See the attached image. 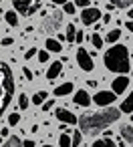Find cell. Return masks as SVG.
Here are the masks:
<instances>
[{"label":"cell","instance_id":"obj_26","mask_svg":"<svg viewBox=\"0 0 133 147\" xmlns=\"http://www.w3.org/2000/svg\"><path fill=\"white\" fill-rule=\"evenodd\" d=\"M89 38H91V45H93L95 49H101V47H103V38H101V34H97V32H95V34H93V36H89Z\"/></svg>","mask_w":133,"mask_h":147},{"label":"cell","instance_id":"obj_16","mask_svg":"<svg viewBox=\"0 0 133 147\" xmlns=\"http://www.w3.org/2000/svg\"><path fill=\"white\" fill-rule=\"evenodd\" d=\"M73 91V83H63V85H59L57 89H55V95L57 97H65V95H69Z\"/></svg>","mask_w":133,"mask_h":147},{"label":"cell","instance_id":"obj_27","mask_svg":"<svg viewBox=\"0 0 133 147\" xmlns=\"http://www.w3.org/2000/svg\"><path fill=\"white\" fill-rule=\"evenodd\" d=\"M59 145H61V147H71V135H69V133H63V135L59 137Z\"/></svg>","mask_w":133,"mask_h":147},{"label":"cell","instance_id":"obj_8","mask_svg":"<svg viewBox=\"0 0 133 147\" xmlns=\"http://www.w3.org/2000/svg\"><path fill=\"white\" fill-rule=\"evenodd\" d=\"M55 117H57L59 121H63L65 125H75V123H77L75 113H71V111H67V109H57V111H55Z\"/></svg>","mask_w":133,"mask_h":147},{"label":"cell","instance_id":"obj_43","mask_svg":"<svg viewBox=\"0 0 133 147\" xmlns=\"http://www.w3.org/2000/svg\"><path fill=\"white\" fill-rule=\"evenodd\" d=\"M43 147H53V145H43Z\"/></svg>","mask_w":133,"mask_h":147},{"label":"cell","instance_id":"obj_11","mask_svg":"<svg viewBox=\"0 0 133 147\" xmlns=\"http://www.w3.org/2000/svg\"><path fill=\"white\" fill-rule=\"evenodd\" d=\"M12 4L18 14H28V8L32 6V0H12Z\"/></svg>","mask_w":133,"mask_h":147},{"label":"cell","instance_id":"obj_45","mask_svg":"<svg viewBox=\"0 0 133 147\" xmlns=\"http://www.w3.org/2000/svg\"><path fill=\"white\" fill-rule=\"evenodd\" d=\"M131 121H133V115H131Z\"/></svg>","mask_w":133,"mask_h":147},{"label":"cell","instance_id":"obj_37","mask_svg":"<svg viewBox=\"0 0 133 147\" xmlns=\"http://www.w3.org/2000/svg\"><path fill=\"white\" fill-rule=\"evenodd\" d=\"M22 147H34V141H32V139H26V141L22 143Z\"/></svg>","mask_w":133,"mask_h":147},{"label":"cell","instance_id":"obj_25","mask_svg":"<svg viewBox=\"0 0 133 147\" xmlns=\"http://www.w3.org/2000/svg\"><path fill=\"white\" fill-rule=\"evenodd\" d=\"M28 103H30V101H28V97H26V93H22V95H18V109H20V111H24V109L28 107Z\"/></svg>","mask_w":133,"mask_h":147},{"label":"cell","instance_id":"obj_34","mask_svg":"<svg viewBox=\"0 0 133 147\" xmlns=\"http://www.w3.org/2000/svg\"><path fill=\"white\" fill-rule=\"evenodd\" d=\"M75 40H77V42H79V45H81V42H83V40H85V34H83V32H81V30H77V34H75Z\"/></svg>","mask_w":133,"mask_h":147},{"label":"cell","instance_id":"obj_35","mask_svg":"<svg viewBox=\"0 0 133 147\" xmlns=\"http://www.w3.org/2000/svg\"><path fill=\"white\" fill-rule=\"evenodd\" d=\"M53 105H55L53 101H45V103H43V111H51V109H53Z\"/></svg>","mask_w":133,"mask_h":147},{"label":"cell","instance_id":"obj_32","mask_svg":"<svg viewBox=\"0 0 133 147\" xmlns=\"http://www.w3.org/2000/svg\"><path fill=\"white\" fill-rule=\"evenodd\" d=\"M36 53H38V51H36V49H28V51H26V53H24V59H26V61H28V59H32V57H34V55H36Z\"/></svg>","mask_w":133,"mask_h":147},{"label":"cell","instance_id":"obj_31","mask_svg":"<svg viewBox=\"0 0 133 147\" xmlns=\"http://www.w3.org/2000/svg\"><path fill=\"white\" fill-rule=\"evenodd\" d=\"M22 75H24V79H26V81H32V77H34V73H32V71H28L26 67L22 69Z\"/></svg>","mask_w":133,"mask_h":147},{"label":"cell","instance_id":"obj_22","mask_svg":"<svg viewBox=\"0 0 133 147\" xmlns=\"http://www.w3.org/2000/svg\"><path fill=\"white\" fill-rule=\"evenodd\" d=\"M119 38H121V30L119 28H113V30L107 32V42H117Z\"/></svg>","mask_w":133,"mask_h":147},{"label":"cell","instance_id":"obj_23","mask_svg":"<svg viewBox=\"0 0 133 147\" xmlns=\"http://www.w3.org/2000/svg\"><path fill=\"white\" fill-rule=\"evenodd\" d=\"M81 141H83V133H81V131H75V133L71 135V147H79Z\"/></svg>","mask_w":133,"mask_h":147},{"label":"cell","instance_id":"obj_18","mask_svg":"<svg viewBox=\"0 0 133 147\" xmlns=\"http://www.w3.org/2000/svg\"><path fill=\"white\" fill-rule=\"evenodd\" d=\"M4 20H6L8 26H16V24H18V16H16V12H12V10L4 12Z\"/></svg>","mask_w":133,"mask_h":147},{"label":"cell","instance_id":"obj_33","mask_svg":"<svg viewBox=\"0 0 133 147\" xmlns=\"http://www.w3.org/2000/svg\"><path fill=\"white\" fill-rule=\"evenodd\" d=\"M91 2H89V0H75V6H81V8H87Z\"/></svg>","mask_w":133,"mask_h":147},{"label":"cell","instance_id":"obj_40","mask_svg":"<svg viewBox=\"0 0 133 147\" xmlns=\"http://www.w3.org/2000/svg\"><path fill=\"white\" fill-rule=\"evenodd\" d=\"M103 22H105V24H107V22H111V16H109V14H105V16H103Z\"/></svg>","mask_w":133,"mask_h":147},{"label":"cell","instance_id":"obj_44","mask_svg":"<svg viewBox=\"0 0 133 147\" xmlns=\"http://www.w3.org/2000/svg\"><path fill=\"white\" fill-rule=\"evenodd\" d=\"M0 145H2V137H0Z\"/></svg>","mask_w":133,"mask_h":147},{"label":"cell","instance_id":"obj_1","mask_svg":"<svg viewBox=\"0 0 133 147\" xmlns=\"http://www.w3.org/2000/svg\"><path fill=\"white\" fill-rule=\"evenodd\" d=\"M121 117V111L115 109V107H107L103 111H91V113H85L77 119L79 127H81V133L83 135H99L103 129H107L111 123H115L117 119Z\"/></svg>","mask_w":133,"mask_h":147},{"label":"cell","instance_id":"obj_38","mask_svg":"<svg viewBox=\"0 0 133 147\" xmlns=\"http://www.w3.org/2000/svg\"><path fill=\"white\" fill-rule=\"evenodd\" d=\"M8 133H10V131H8V127H4V129H0V137H8Z\"/></svg>","mask_w":133,"mask_h":147},{"label":"cell","instance_id":"obj_41","mask_svg":"<svg viewBox=\"0 0 133 147\" xmlns=\"http://www.w3.org/2000/svg\"><path fill=\"white\" fill-rule=\"evenodd\" d=\"M65 2H67V0H53V4H57V6L59 4H65Z\"/></svg>","mask_w":133,"mask_h":147},{"label":"cell","instance_id":"obj_19","mask_svg":"<svg viewBox=\"0 0 133 147\" xmlns=\"http://www.w3.org/2000/svg\"><path fill=\"white\" fill-rule=\"evenodd\" d=\"M75 34H77V28H75V24L71 22V24H67V32H65V38H67V42H75Z\"/></svg>","mask_w":133,"mask_h":147},{"label":"cell","instance_id":"obj_24","mask_svg":"<svg viewBox=\"0 0 133 147\" xmlns=\"http://www.w3.org/2000/svg\"><path fill=\"white\" fill-rule=\"evenodd\" d=\"M111 4L115 8H129L133 4V0H111Z\"/></svg>","mask_w":133,"mask_h":147},{"label":"cell","instance_id":"obj_4","mask_svg":"<svg viewBox=\"0 0 133 147\" xmlns=\"http://www.w3.org/2000/svg\"><path fill=\"white\" fill-rule=\"evenodd\" d=\"M63 24V12H51L45 20H43V24H41V30L43 32H47V34H53V32H57L59 30V26Z\"/></svg>","mask_w":133,"mask_h":147},{"label":"cell","instance_id":"obj_14","mask_svg":"<svg viewBox=\"0 0 133 147\" xmlns=\"http://www.w3.org/2000/svg\"><path fill=\"white\" fill-rule=\"evenodd\" d=\"M45 47H47L49 53H61V51H63V47H61V42H59L57 38H47Z\"/></svg>","mask_w":133,"mask_h":147},{"label":"cell","instance_id":"obj_12","mask_svg":"<svg viewBox=\"0 0 133 147\" xmlns=\"http://www.w3.org/2000/svg\"><path fill=\"white\" fill-rule=\"evenodd\" d=\"M63 73V63H59V61H55L51 67H49V71H47V79H51V81H55L59 75Z\"/></svg>","mask_w":133,"mask_h":147},{"label":"cell","instance_id":"obj_2","mask_svg":"<svg viewBox=\"0 0 133 147\" xmlns=\"http://www.w3.org/2000/svg\"><path fill=\"white\" fill-rule=\"evenodd\" d=\"M103 63L107 67V71H113V73H119V75H125L131 65H129V51L125 45H115L111 47L105 57H103Z\"/></svg>","mask_w":133,"mask_h":147},{"label":"cell","instance_id":"obj_39","mask_svg":"<svg viewBox=\"0 0 133 147\" xmlns=\"http://www.w3.org/2000/svg\"><path fill=\"white\" fill-rule=\"evenodd\" d=\"M125 26H127V30H131V32H133V20H129Z\"/></svg>","mask_w":133,"mask_h":147},{"label":"cell","instance_id":"obj_30","mask_svg":"<svg viewBox=\"0 0 133 147\" xmlns=\"http://www.w3.org/2000/svg\"><path fill=\"white\" fill-rule=\"evenodd\" d=\"M36 55H38V61H41V65L49 61V51H41V53H36Z\"/></svg>","mask_w":133,"mask_h":147},{"label":"cell","instance_id":"obj_9","mask_svg":"<svg viewBox=\"0 0 133 147\" xmlns=\"http://www.w3.org/2000/svg\"><path fill=\"white\" fill-rule=\"evenodd\" d=\"M127 87H129V79H127L125 75H119V77L113 81V93H115V95H121Z\"/></svg>","mask_w":133,"mask_h":147},{"label":"cell","instance_id":"obj_15","mask_svg":"<svg viewBox=\"0 0 133 147\" xmlns=\"http://www.w3.org/2000/svg\"><path fill=\"white\" fill-rule=\"evenodd\" d=\"M121 113H133V91L129 93V97H125V101L121 103Z\"/></svg>","mask_w":133,"mask_h":147},{"label":"cell","instance_id":"obj_6","mask_svg":"<svg viewBox=\"0 0 133 147\" xmlns=\"http://www.w3.org/2000/svg\"><path fill=\"white\" fill-rule=\"evenodd\" d=\"M77 63H79V67L83 69V71H87V73H91L93 71V57L85 51V49H79L77 51Z\"/></svg>","mask_w":133,"mask_h":147},{"label":"cell","instance_id":"obj_20","mask_svg":"<svg viewBox=\"0 0 133 147\" xmlns=\"http://www.w3.org/2000/svg\"><path fill=\"white\" fill-rule=\"evenodd\" d=\"M91 147H117V145H115V141H113V139L105 137V139H97Z\"/></svg>","mask_w":133,"mask_h":147},{"label":"cell","instance_id":"obj_36","mask_svg":"<svg viewBox=\"0 0 133 147\" xmlns=\"http://www.w3.org/2000/svg\"><path fill=\"white\" fill-rule=\"evenodd\" d=\"M10 45H12V38H10V36L2 38V47H10Z\"/></svg>","mask_w":133,"mask_h":147},{"label":"cell","instance_id":"obj_17","mask_svg":"<svg viewBox=\"0 0 133 147\" xmlns=\"http://www.w3.org/2000/svg\"><path fill=\"white\" fill-rule=\"evenodd\" d=\"M0 147H22V141H20L16 135H10L2 145H0Z\"/></svg>","mask_w":133,"mask_h":147},{"label":"cell","instance_id":"obj_3","mask_svg":"<svg viewBox=\"0 0 133 147\" xmlns=\"http://www.w3.org/2000/svg\"><path fill=\"white\" fill-rule=\"evenodd\" d=\"M14 97V77L6 63H0V115H2Z\"/></svg>","mask_w":133,"mask_h":147},{"label":"cell","instance_id":"obj_10","mask_svg":"<svg viewBox=\"0 0 133 147\" xmlns=\"http://www.w3.org/2000/svg\"><path fill=\"white\" fill-rule=\"evenodd\" d=\"M73 101H75L77 105H81V107H89V105H91V97H89V93H87V91H83V89L75 93Z\"/></svg>","mask_w":133,"mask_h":147},{"label":"cell","instance_id":"obj_28","mask_svg":"<svg viewBox=\"0 0 133 147\" xmlns=\"http://www.w3.org/2000/svg\"><path fill=\"white\" fill-rule=\"evenodd\" d=\"M75 8H77V6H75L73 2H69V0H67V2L63 4V10H65V14H75Z\"/></svg>","mask_w":133,"mask_h":147},{"label":"cell","instance_id":"obj_7","mask_svg":"<svg viewBox=\"0 0 133 147\" xmlns=\"http://www.w3.org/2000/svg\"><path fill=\"white\" fill-rule=\"evenodd\" d=\"M115 99H117V95H115L113 91H99V93L93 97V103H97L99 107H107V105H111Z\"/></svg>","mask_w":133,"mask_h":147},{"label":"cell","instance_id":"obj_5","mask_svg":"<svg viewBox=\"0 0 133 147\" xmlns=\"http://www.w3.org/2000/svg\"><path fill=\"white\" fill-rule=\"evenodd\" d=\"M99 18H101V10H99L97 6H87V8H83V12H81V22H83L85 26L95 24Z\"/></svg>","mask_w":133,"mask_h":147},{"label":"cell","instance_id":"obj_21","mask_svg":"<svg viewBox=\"0 0 133 147\" xmlns=\"http://www.w3.org/2000/svg\"><path fill=\"white\" fill-rule=\"evenodd\" d=\"M47 97H49V93H47V91H38V93H34L32 103H34V105H43V103L47 101Z\"/></svg>","mask_w":133,"mask_h":147},{"label":"cell","instance_id":"obj_29","mask_svg":"<svg viewBox=\"0 0 133 147\" xmlns=\"http://www.w3.org/2000/svg\"><path fill=\"white\" fill-rule=\"evenodd\" d=\"M18 121H20V115H18V113H10V115H8V125H10V127L18 125Z\"/></svg>","mask_w":133,"mask_h":147},{"label":"cell","instance_id":"obj_13","mask_svg":"<svg viewBox=\"0 0 133 147\" xmlns=\"http://www.w3.org/2000/svg\"><path fill=\"white\" fill-rule=\"evenodd\" d=\"M121 139L133 145V125H123L121 127Z\"/></svg>","mask_w":133,"mask_h":147},{"label":"cell","instance_id":"obj_42","mask_svg":"<svg viewBox=\"0 0 133 147\" xmlns=\"http://www.w3.org/2000/svg\"><path fill=\"white\" fill-rule=\"evenodd\" d=\"M127 16H129V18H133V8H129V12H127Z\"/></svg>","mask_w":133,"mask_h":147}]
</instances>
